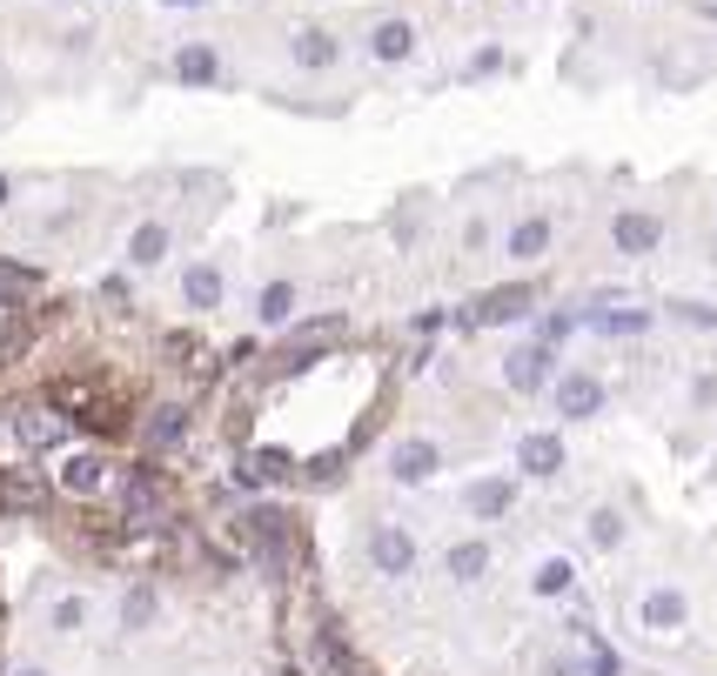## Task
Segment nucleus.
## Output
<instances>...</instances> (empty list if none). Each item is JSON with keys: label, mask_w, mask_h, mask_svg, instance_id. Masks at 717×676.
<instances>
[{"label": "nucleus", "mask_w": 717, "mask_h": 676, "mask_svg": "<svg viewBox=\"0 0 717 676\" xmlns=\"http://www.w3.org/2000/svg\"><path fill=\"white\" fill-rule=\"evenodd\" d=\"M503 382H510L517 395H543V389L556 382V342H523V349H510V356H503Z\"/></svg>", "instance_id": "nucleus-1"}, {"label": "nucleus", "mask_w": 717, "mask_h": 676, "mask_svg": "<svg viewBox=\"0 0 717 676\" xmlns=\"http://www.w3.org/2000/svg\"><path fill=\"white\" fill-rule=\"evenodd\" d=\"M536 308V295L523 288V282H503V288H484V295H476L469 308H463V321L469 328H503V321H523Z\"/></svg>", "instance_id": "nucleus-2"}, {"label": "nucleus", "mask_w": 717, "mask_h": 676, "mask_svg": "<svg viewBox=\"0 0 717 676\" xmlns=\"http://www.w3.org/2000/svg\"><path fill=\"white\" fill-rule=\"evenodd\" d=\"M658 241H664V215H651V208H623V215H610V248L617 255H658Z\"/></svg>", "instance_id": "nucleus-3"}, {"label": "nucleus", "mask_w": 717, "mask_h": 676, "mask_svg": "<svg viewBox=\"0 0 717 676\" xmlns=\"http://www.w3.org/2000/svg\"><path fill=\"white\" fill-rule=\"evenodd\" d=\"M369 569L376 576H410L416 569V536L403 523H376L369 530Z\"/></svg>", "instance_id": "nucleus-4"}, {"label": "nucleus", "mask_w": 717, "mask_h": 676, "mask_svg": "<svg viewBox=\"0 0 717 676\" xmlns=\"http://www.w3.org/2000/svg\"><path fill=\"white\" fill-rule=\"evenodd\" d=\"M550 402H556V415H564V422H590L604 408V382L590 369H571V375L550 382Z\"/></svg>", "instance_id": "nucleus-5"}, {"label": "nucleus", "mask_w": 717, "mask_h": 676, "mask_svg": "<svg viewBox=\"0 0 717 676\" xmlns=\"http://www.w3.org/2000/svg\"><path fill=\"white\" fill-rule=\"evenodd\" d=\"M637 623L658 630V636H677L691 623V597H684L677 582H658V589H644V603H637Z\"/></svg>", "instance_id": "nucleus-6"}, {"label": "nucleus", "mask_w": 717, "mask_h": 676, "mask_svg": "<svg viewBox=\"0 0 717 676\" xmlns=\"http://www.w3.org/2000/svg\"><path fill=\"white\" fill-rule=\"evenodd\" d=\"M436 469H443V449H436L430 436H403V443L389 449V476H395V482H410V489L430 482Z\"/></svg>", "instance_id": "nucleus-7"}, {"label": "nucleus", "mask_w": 717, "mask_h": 676, "mask_svg": "<svg viewBox=\"0 0 717 676\" xmlns=\"http://www.w3.org/2000/svg\"><path fill=\"white\" fill-rule=\"evenodd\" d=\"M289 61H295L302 74H323V67L343 61V41H336L329 28H295V34H289Z\"/></svg>", "instance_id": "nucleus-8"}, {"label": "nucleus", "mask_w": 717, "mask_h": 676, "mask_svg": "<svg viewBox=\"0 0 717 676\" xmlns=\"http://www.w3.org/2000/svg\"><path fill=\"white\" fill-rule=\"evenodd\" d=\"M550 241H556V228H550V215H523V221H517V228L503 235V255L530 269V262H543V255H550Z\"/></svg>", "instance_id": "nucleus-9"}, {"label": "nucleus", "mask_w": 717, "mask_h": 676, "mask_svg": "<svg viewBox=\"0 0 717 676\" xmlns=\"http://www.w3.org/2000/svg\"><path fill=\"white\" fill-rule=\"evenodd\" d=\"M221 295H228V282H221V269H215V262H188V269H182V308L215 315V308H221Z\"/></svg>", "instance_id": "nucleus-10"}, {"label": "nucleus", "mask_w": 717, "mask_h": 676, "mask_svg": "<svg viewBox=\"0 0 717 676\" xmlns=\"http://www.w3.org/2000/svg\"><path fill=\"white\" fill-rule=\"evenodd\" d=\"M463 502H469V516H476V523H503V516H510V502H517V482H510V476H484V482H469Z\"/></svg>", "instance_id": "nucleus-11"}, {"label": "nucleus", "mask_w": 717, "mask_h": 676, "mask_svg": "<svg viewBox=\"0 0 717 676\" xmlns=\"http://www.w3.org/2000/svg\"><path fill=\"white\" fill-rule=\"evenodd\" d=\"M175 80H182V88H215V80H221V54L208 41H182L175 47Z\"/></svg>", "instance_id": "nucleus-12"}, {"label": "nucleus", "mask_w": 717, "mask_h": 676, "mask_svg": "<svg viewBox=\"0 0 717 676\" xmlns=\"http://www.w3.org/2000/svg\"><path fill=\"white\" fill-rule=\"evenodd\" d=\"M61 436H67V415H54V408H21L14 415V443L21 449H61Z\"/></svg>", "instance_id": "nucleus-13"}, {"label": "nucleus", "mask_w": 717, "mask_h": 676, "mask_svg": "<svg viewBox=\"0 0 717 676\" xmlns=\"http://www.w3.org/2000/svg\"><path fill=\"white\" fill-rule=\"evenodd\" d=\"M61 489H67V495H101V489H108V456L74 449V456L61 462Z\"/></svg>", "instance_id": "nucleus-14"}, {"label": "nucleus", "mask_w": 717, "mask_h": 676, "mask_svg": "<svg viewBox=\"0 0 717 676\" xmlns=\"http://www.w3.org/2000/svg\"><path fill=\"white\" fill-rule=\"evenodd\" d=\"M169 248H175L169 221H141V228L128 235V269H162V262H169Z\"/></svg>", "instance_id": "nucleus-15"}, {"label": "nucleus", "mask_w": 717, "mask_h": 676, "mask_svg": "<svg viewBox=\"0 0 717 676\" xmlns=\"http://www.w3.org/2000/svg\"><path fill=\"white\" fill-rule=\"evenodd\" d=\"M517 462H523L530 476H556V469H564V436H556V429H530V436L517 443Z\"/></svg>", "instance_id": "nucleus-16"}, {"label": "nucleus", "mask_w": 717, "mask_h": 676, "mask_svg": "<svg viewBox=\"0 0 717 676\" xmlns=\"http://www.w3.org/2000/svg\"><path fill=\"white\" fill-rule=\"evenodd\" d=\"M369 54H376V61H410V54H416V21H403V14H395V21H376V28H369Z\"/></svg>", "instance_id": "nucleus-17"}, {"label": "nucleus", "mask_w": 717, "mask_h": 676, "mask_svg": "<svg viewBox=\"0 0 717 676\" xmlns=\"http://www.w3.org/2000/svg\"><path fill=\"white\" fill-rule=\"evenodd\" d=\"M249 536H256V549H262L269 569L289 563V556H282V549H289V516H282V510H256V516H249Z\"/></svg>", "instance_id": "nucleus-18"}, {"label": "nucleus", "mask_w": 717, "mask_h": 676, "mask_svg": "<svg viewBox=\"0 0 717 676\" xmlns=\"http://www.w3.org/2000/svg\"><path fill=\"white\" fill-rule=\"evenodd\" d=\"M154 617H162V597H154V582H134L128 597H121V630H128V636H141Z\"/></svg>", "instance_id": "nucleus-19"}, {"label": "nucleus", "mask_w": 717, "mask_h": 676, "mask_svg": "<svg viewBox=\"0 0 717 676\" xmlns=\"http://www.w3.org/2000/svg\"><path fill=\"white\" fill-rule=\"evenodd\" d=\"M182 436H188V408H175V402H169V408H154V415H148V449H154V456L175 449Z\"/></svg>", "instance_id": "nucleus-20"}, {"label": "nucleus", "mask_w": 717, "mask_h": 676, "mask_svg": "<svg viewBox=\"0 0 717 676\" xmlns=\"http://www.w3.org/2000/svg\"><path fill=\"white\" fill-rule=\"evenodd\" d=\"M443 569H449V582H476V576L490 569V543H484V536H476V543H456V549L443 556Z\"/></svg>", "instance_id": "nucleus-21"}, {"label": "nucleus", "mask_w": 717, "mask_h": 676, "mask_svg": "<svg viewBox=\"0 0 717 676\" xmlns=\"http://www.w3.org/2000/svg\"><path fill=\"white\" fill-rule=\"evenodd\" d=\"M590 328H604V335H644L651 328V315L644 308H630V302H617V308H597V315H584Z\"/></svg>", "instance_id": "nucleus-22"}, {"label": "nucleus", "mask_w": 717, "mask_h": 676, "mask_svg": "<svg viewBox=\"0 0 717 676\" xmlns=\"http://www.w3.org/2000/svg\"><path fill=\"white\" fill-rule=\"evenodd\" d=\"M256 315H262V321H289V315H295V282H269V288L256 295Z\"/></svg>", "instance_id": "nucleus-23"}, {"label": "nucleus", "mask_w": 717, "mask_h": 676, "mask_svg": "<svg viewBox=\"0 0 717 676\" xmlns=\"http://www.w3.org/2000/svg\"><path fill=\"white\" fill-rule=\"evenodd\" d=\"M590 543L597 549H623V510H590Z\"/></svg>", "instance_id": "nucleus-24"}, {"label": "nucleus", "mask_w": 717, "mask_h": 676, "mask_svg": "<svg viewBox=\"0 0 717 676\" xmlns=\"http://www.w3.org/2000/svg\"><path fill=\"white\" fill-rule=\"evenodd\" d=\"M571 576H577V569H571V556H550V563L536 569V597H564Z\"/></svg>", "instance_id": "nucleus-25"}, {"label": "nucleus", "mask_w": 717, "mask_h": 676, "mask_svg": "<svg viewBox=\"0 0 717 676\" xmlns=\"http://www.w3.org/2000/svg\"><path fill=\"white\" fill-rule=\"evenodd\" d=\"M47 623H54L61 636H74V630H82V623H88V597H61V603L47 610Z\"/></svg>", "instance_id": "nucleus-26"}, {"label": "nucleus", "mask_w": 717, "mask_h": 676, "mask_svg": "<svg viewBox=\"0 0 717 676\" xmlns=\"http://www.w3.org/2000/svg\"><path fill=\"white\" fill-rule=\"evenodd\" d=\"M8 201H14V182H8V175H0V215H8Z\"/></svg>", "instance_id": "nucleus-27"}, {"label": "nucleus", "mask_w": 717, "mask_h": 676, "mask_svg": "<svg viewBox=\"0 0 717 676\" xmlns=\"http://www.w3.org/2000/svg\"><path fill=\"white\" fill-rule=\"evenodd\" d=\"M14 676H47V669H41V663H21V669H14Z\"/></svg>", "instance_id": "nucleus-28"}, {"label": "nucleus", "mask_w": 717, "mask_h": 676, "mask_svg": "<svg viewBox=\"0 0 717 676\" xmlns=\"http://www.w3.org/2000/svg\"><path fill=\"white\" fill-rule=\"evenodd\" d=\"M169 8H208V0H169Z\"/></svg>", "instance_id": "nucleus-29"}, {"label": "nucleus", "mask_w": 717, "mask_h": 676, "mask_svg": "<svg viewBox=\"0 0 717 676\" xmlns=\"http://www.w3.org/2000/svg\"><path fill=\"white\" fill-rule=\"evenodd\" d=\"M349 676H376V669H349Z\"/></svg>", "instance_id": "nucleus-30"}, {"label": "nucleus", "mask_w": 717, "mask_h": 676, "mask_svg": "<svg viewBox=\"0 0 717 676\" xmlns=\"http://www.w3.org/2000/svg\"><path fill=\"white\" fill-rule=\"evenodd\" d=\"M0 88H8V80H0Z\"/></svg>", "instance_id": "nucleus-31"}]
</instances>
